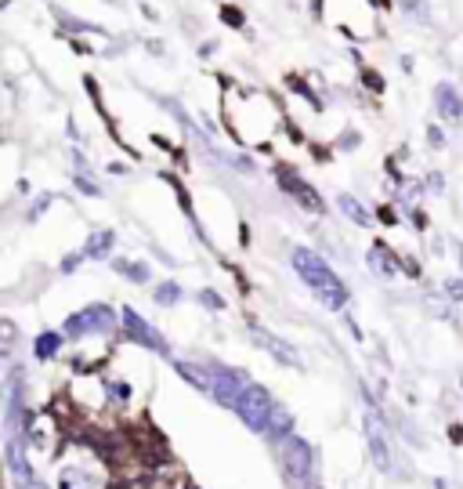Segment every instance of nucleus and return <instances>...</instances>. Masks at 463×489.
<instances>
[{
  "mask_svg": "<svg viewBox=\"0 0 463 489\" xmlns=\"http://www.w3.org/2000/svg\"><path fill=\"white\" fill-rule=\"evenodd\" d=\"M199 301H203V304H210V309H221V297H218V294H210V290H203V294H199Z\"/></svg>",
  "mask_w": 463,
  "mask_h": 489,
  "instance_id": "b1692460",
  "label": "nucleus"
},
{
  "mask_svg": "<svg viewBox=\"0 0 463 489\" xmlns=\"http://www.w3.org/2000/svg\"><path fill=\"white\" fill-rule=\"evenodd\" d=\"M275 181H279V185L304 207V210H312V214H322L326 210V203H322V196L307 185V181L297 174V171H290V167H275Z\"/></svg>",
  "mask_w": 463,
  "mask_h": 489,
  "instance_id": "6e6552de",
  "label": "nucleus"
},
{
  "mask_svg": "<svg viewBox=\"0 0 463 489\" xmlns=\"http://www.w3.org/2000/svg\"><path fill=\"white\" fill-rule=\"evenodd\" d=\"M174 370L189 381L192 388H199V391H210V370L206 366H199V362H184V359H177L174 362Z\"/></svg>",
  "mask_w": 463,
  "mask_h": 489,
  "instance_id": "2eb2a0df",
  "label": "nucleus"
},
{
  "mask_svg": "<svg viewBox=\"0 0 463 489\" xmlns=\"http://www.w3.org/2000/svg\"><path fill=\"white\" fill-rule=\"evenodd\" d=\"M435 109L442 120H449V124H459L463 120V98H459V91L452 84H438L435 87Z\"/></svg>",
  "mask_w": 463,
  "mask_h": 489,
  "instance_id": "9d476101",
  "label": "nucleus"
},
{
  "mask_svg": "<svg viewBox=\"0 0 463 489\" xmlns=\"http://www.w3.org/2000/svg\"><path fill=\"white\" fill-rule=\"evenodd\" d=\"M109 174H119L123 178V174H127V167H123V163H109Z\"/></svg>",
  "mask_w": 463,
  "mask_h": 489,
  "instance_id": "c756f323",
  "label": "nucleus"
},
{
  "mask_svg": "<svg viewBox=\"0 0 463 489\" xmlns=\"http://www.w3.org/2000/svg\"><path fill=\"white\" fill-rule=\"evenodd\" d=\"M61 345H66V333H54V330L40 333L37 338V359H54Z\"/></svg>",
  "mask_w": 463,
  "mask_h": 489,
  "instance_id": "dca6fc26",
  "label": "nucleus"
},
{
  "mask_svg": "<svg viewBox=\"0 0 463 489\" xmlns=\"http://www.w3.org/2000/svg\"><path fill=\"white\" fill-rule=\"evenodd\" d=\"M4 355H8V352H4V348H0V359H4Z\"/></svg>",
  "mask_w": 463,
  "mask_h": 489,
  "instance_id": "7c9ffc66",
  "label": "nucleus"
},
{
  "mask_svg": "<svg viewBox=\"0 0 463 489\" xmlns=\"http://www.w3.org/2000/svg\"><path fill=\"white\" fill-rule=\"evenodd\" d=\"M250 338H254V341H257V345L271 355V359H279L283 366H297V370H300V355H297V352H293L283 338H275V333H268V330H264V326H257V323H250Z\"/></svg>",
  "mask_w": 463,
  "mask_h": 489,
  "instance_id": "1a4fd4ad",
  "label": "nucleus"
},
{
  "mask_svg": "<svg viewBox=\"0 0 463 489\" xmlns=\"http://www.w3.org/2000/svg\"><path fill=\"white\" fill-rule=\"evenodd\" d=\"M119 326H123V333L134 341V345H141V348H152V352H160V355H167V338L160 330H152L134 309H119Z\"/></svg>",
  "mask_w": 463,
  "mask_h": 489,
  "instance_id": "0eeeda50",
  "label": "nucleus"
},
{
  "mask_svg": "<svg viewBox=\"0 0 463 489\" xmlns=\"http://www.w3.org/2000/svg\"><path fill=\"white\" fill-rule=\"evenodd\" d=\"M80 261H83V254H69L66 261H61V272H73V268H76Z\"/></svg>",
  "mask_w": 463,
  "mask_h": 489,
  "instance_id": "a878e982",
  "label": "nucleus"
},
{
  "mask_svg": "<svg viewBox=\"0 0 463 489\" xmlns=\"http://www.w3.org/2000/svg\"><path fill=\"white\" fill-rule=\"evenodd\" d=\"M221 22L225 25H235V29H246V15L239 8H232V4H221Z\"/></svg>",
  "mask_w": 463,
  "mask_h": 489,
  "instance_id": "4be33fe9",
  "label": "nucleus"
},
{
  "mask_svg": "<svg viewBox=\"0 0 463 489\" xmlns=\"http://www.w3.org/2000/svg\"><path fill=\"white\" fill-rule=\"evenodd\" d=\"M210 395L218 399L221 406H235V399L242 395V388L250 384V377H246V370H235V366H225V362H210Z\"/></svg>",
  "mask_w": 463,
  "mask_h": 489,
  "instance_id": "423d86ee",
  "label": "nucleus"
},
{
  "mask_svg": "<svg viewBox=\"0 0 463 489\" xmlns=\"http://www.w3.org/2000/svg\"><path fill=\"white\" fill-rule=\"evenodd\" d=\"M18 489H51V485H44L40 478H25V482H18Z\"/></svg>",
  "mask_w": 463,
  "mask_h": 489,
  "instance_id": "bb28decb",
  "label": "nucleus"
},
{
  "mask_svg": "<svg viewBox=\"0 0 463 489\" xmlns=\"http://www.w3.org/2000/svg\"><path fill=\"white\" fill-rule=\"evenodd\" d=\"M76 189H80V192H87V196H102V189H98L90 178H83V174H76Z\"/></svg>",
  "mask_w": 463,
  "mask_h": 489,
  "instance_id": "5701e85b",
  "label": "nucleus"
},
{
  "mask_svg": "<svg viewBox=\"0 0 463 489\" xmlns=\"http://www.w3.org/2000/svg\"><path fill=\"white\" fill-rule=\"evenodd\" d=\"M8 468H11L15 482L33 478V468H29V456H25V442L22 439H8Z\"/></svg>",
  "mask_w": 463,
  "mask_h": 489,
  "instance_id": "f8f14e48",
  "label": "nucleus"
},
{
  "mask_svg": "<svg viewBox=\"0 0 463 489\" xmlns=\"http://www.w3.org/2000/svg\"><path fill=\"white\" fill-rule=\"evenodd\" d=\"M290 265H293L297 276L307 283V290H312L329 312H341L344 304H348V287H344V280L329 268V261H326L322 254L307 251V247H290Z\"/></svg>",
  "mask_w": 463,
  "mask_h": 489,
  "instance_id": "f257e3e1",
  "label": "nucleus"
},
{
  "mask_svg": "<svg viewBox=\"0 0 463 489\" xmlns=\"http://www.w3.org/2000/svg\"><path fill=\"white\" fill-rule=\"evenodd\" d=\"M445 290H449V297H452V301H463V283H459V280H452Z\"/></svg>",
  "mask_w": 463,
  "mask_h": 489,
  "instance_id": "393cba45",
  "label": "nucleus"
},
{
  "mask_svg": "<svg viewBox=\"0 0 463 489\" xmlns=\"http://www.w3.org/2000/svg\"><path fill=\"white\" fill-rule=\"evenodd\" d=\"M69 44H73V51H76V54H90V47H87L83 40H69Z\"/></svg>",
  "mask_w": 463,
  "mask_h": 489,
  "instance_id": "cd10ccee",
  "label": "nucleus"
},
{
  "mask_svg": "<svg viewBox=\"0 0 463 489\" xmlns=\"http://www.w3.org/2000/svg\"><path fill=\"white\" fill-rule=\"evenodd\" d=\"M15 341H18V326H15L11 319H0V348L11 352V348H15Z\"/></svg>",
  "mask_w": 463,
  "mask_h": 489,
  "instance_id": "412c9836",
  "label": "nucleus"
},
{
  "mask_svg": "<svg viewBox=\"0 0 463 489\" xmlns=\"http://www.w3.org/2000/svg\"><path fill=\"white\" fill-rule=\"evenodd\" d=\"M279 461H283V471L286 478L297 485V489H307L312 485V475H315V449L307 439L300 435H286L279 442Z\"/></svg>",
  "mask_w": 463,
  "mask_h": 489,
  "instance_id": "7ed1b4c3",
  "label": "nucleus"
},
{
  "mask_svg": "<svg viewBox=\"0 0 463 489\" xmlns=\"http://www.w3.org/2000/svg\"><path fill=\"white\" fill-rule=\"evenodd\" d=\"M112 326H116V312L109 304H87V309H80L76 316L61 323V333L80 341V338H90V333H109Z\"/></svg>",
  "mask_w": 463,
  "mask_h": 489,
  "instance_id": "39448f33",
  "label": "nucleus"
},
{
  "mask_svg": "<svg viewBox=\"0 0 463 489\" xmlns=\"http://www.w3.org/2000/svg\"><path fill=\"white\" fill-rule=\"evenodd\" d=\"M112 243H116V232L102 229V232H95V236H87V243H83L80 254H83L87 261H105L109 251H112Z\"/></svg>",
  "mask_w": 463,
  "mask_h": 489,
  "instance_id": "ddd939ff",
  "label": "nucleus"
},
{
  "mask_svg": "<svg viewBox=\"0 0 463 489\" xmlns=\"http://www.w3.org/2000/svg\"><path fill=\"white\" fill-rule=\"evenodd\" d=\"M112 268L119 272V276H127L131 283H148V268H145V265H131V261L116 258V261H112Z\"/></svg>",
  "mask_w": 463,
  "mask_h": 489,
  "instance_id": "a211bd4d",
  "label": "nucleus"
},
{
  "mask_svg": "<svg viewBox=\"0 0 463 489\" xmlns=\"http://www.w3.org/2000/svg\"><path fill=\"white\" fill-rule=\"evenodd\" d=\"M271 406H275V399L268 395V388H261L257 381H250L242 388V395L235 399V417L250 427V432H257V435H264V427H268V413H271Z\"/></svg>",
  "mask_w": 463,
  "mask_h": 489,
  "instance_id": "20e7f679",
  "label": "nucleus"
},
{
  "mask_svg": "<svg viewBox=\"0 0 463 489\" xmlns=\"http://www.w3.org/2000/svg\"><path fill=\"white\" fill-rule=\"evenodd\" d=\"M152 301L163 304V309H170V304L181 301V287H177V283H160L156 290H152Z\"/></svg>",
  "mask_w": 463,
  "mask_h": 489,
  "instance_id": "6ab92c4d",
  "label": "nucleus"
},
{
  "mask_svg": "<svg viewBox=\"0 0 463 489\" xmlns=\"http://www.w3.org/2000/svg\"><path fill=\"white\" fill-rule=\"evenodd\" d=\"M336 203H341V210L348 214L351 222H358V225H365V222H369V214L358 207V200H351V196H336Z\"/></svg>",
  "mask_w": 463,
  "mask_h": 489,
  "instance_id": "aec40b11",
  "label": "nucleus"
},
{
  "mask_svg": "<svg viewBox=\"0 0 463 489\" xmlns=\"http://www.w3.org/2000/svg\"><path fill=\"white\" fill-rule=\"evenodd\" d=\"M51 11H54V18H58L61 25H69V33H102L95 22H83V18H76V15H69V11H61V8H51Z\"/></svg>",
  "mask_w": 463,
  "mask_h": 489,
  "instance_id": "f3484780",
  "label": "nucleus"
},
{
  "mask_svg": "<svg viewBox=\"0 0 463 489\" xmlns=\"http://www.w3.org/2000/svg\"><path fill=\"white\" fill-rule=\"evenodd\" d=\"M213 51H218V44H213V40H206V44L199 47V54H213Z\"/></svg>",
  "mask_w": 463,
  "mask_h": 489,
  "instance_id": "c85d7f7f",
  "label": "nucleus"
},
{
  "mask_svg": "<svg viewBox=\"0 0 463 489\" xmlns=\"http://www.w3.org/2000/svg\"><path fill=\"white\" fill-rule=\"evenodd\" d=\"M365 432H369V453H373L377 468H380V471H387V468H391V453H387V442H384V432H380V424H377L373 417L365 420Z\"/></svg>",
  "mask_w": 463,
  "mask_h": 489,
  "instance_id": "4468645a",
  "label": "nucleus"
},
{
  "mask_svg": "<svg viewBox=\"0 0 463 489\" xmlns=\"http://www.w3.org/2000/svg\"><path fill=\"white\" fill-rule=\"evenodd\" d=\"M264 435H268L271 442H283L286 435H293V417H290V410H286L283 403H275V406H271V413H268V427H264Z\"/></svg>",
  "mask_w": 463,
  "mask_h": 489,
  "instance_id": "9b49d317",
  "label": "nucleus"
},
{
  "mask_svg": "<svg viewBox=\"0 0 463 489\" xmlns=\"http://www.w3.org/2000/svg\"><path fill=\"white\" fill-rule=\"evenodd\" d=\"M0 406H4V424H8V432L11 439H22L29 432V395H25V374L15 370L0 381Z\"/></svg>",
  "mask_w": 463,
  "mask_h": 489,
  "instance_id": "f03ea898",
  "label": "nucleus"
}]
</instances>
